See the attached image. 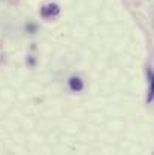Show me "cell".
I'll list each match as a JSON object with an SVG mask.
<instances>
[{
	"instance_id": "cell-2",
	"label": "cell",
	"mask_w": 154,
	"mask_h": 155,
	"mask_svg": "<svg viewBox=\"0 0 154 155\" xmlns=\"http://www.w3.org/2000/svg\"><path fill=\"white\" fill-rule=\"evenodd\" d=\"M148 80H150V91H148V103L154 98V71L148 69Z\"/></svg>"
},
{
	"instance_id": "cell-1",
	"label": "cell",
	"mask_w": 154,
	"mask_h": 155,
	"mask_svg": "<svg viewBox=\"0 0 154 155\" xmlns=\"http://www.w3.org/2000/svg\"><path fill=\"white\" fill-rule=\"evenodd\" d=\"M41 14H43L44 18H51V17H54V15L59 14V6L50 3V5H47V6H44L41 9Z\"/></svg>"
},
{
	"instance_id": "cell-3",
	"label": "cell",
	"mask_w": 154,
	"mask_h": 155,
	"mask_svg": "<svg viewBox=\"0 0 154 155\" xmlns=\"http://www.w3.org/2000/svg\"><path fill=\"white\" fill-rule=\"evenodd\" d=\"M70 87L73 89V91H82L83 89V83H82V80L80 78H77V77H71L70 78Z\"/></svg>"
}]
</instances>
